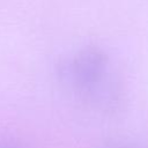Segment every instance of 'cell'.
Returning <instances> with one entry per match:
<instances>
[{
    "instance_id": "cell-1",
    "label": "cell",
    "mask_w": 148,
    "mask_h": 148,
    "mask_svg": "<svg viewBox=\"0 0 148 148\" xmlns=\"http://www.w3.org/2000/svg\"><path fill=\"white\" fill-rule=\"evenodd\" d=\"M61 75L69 87L94 108L112 111L119 106L120 86L104 50L97 46L80 49L64 62Z\"/></svg>"
},
{
    "instance_id": "cell-2",
    "label": "cell",
    "mask_w": 148,
    "mask_h": 148,
    "mask_svg": "<svg viewBox=\"0 0 148 148\" xmlns=\"http://www.w3.org/2000/svg\"><path fill=\"white\" fill-rule=\"evenodd\" d=\"M106 148H139L136 146L130 145V143H123V142H117V143H111Z\"/></svg>"
},
{
    "instance_id": "cell-3",
    "label": "cell",
    "mask_w": 148,
    "mask_h": 148,
    "mask_svg": "<svg viewBox=\"0 0 148 148\" xmlns=\"http://www.w3.org/2000/svg\"><path fill=\"white\" fill-rule=\"evenodd\" d=\"M0 148H20L13 143H9V142H5V141H0Z\"/></svg>"
}]
</instances>
